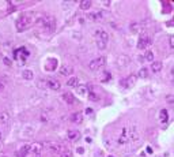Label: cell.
<instances>
[{
    "mask_svg": "<svg viewBox=\"0 0 174 157\" xmlns=\"http://www.w3.org/2000/svg\"><path fill=\"white\" fill-rule=\"evenodd\" d=\"M36 23L41 26L44 30H53L56 27V19L52 15H44L36 21Z\"/></svg>",
    "mask_w": 174,
    "mask_h": 157,
    "instance_id": "1",
    "label": "cell"
},
{
    "mask_svg": "<svg viewBox=\"0 0 174 157\" xmlns=\"http://www.w3.org/2000/svg\"><path fill=\"white\" fill-rule=\"evenodd\" d=\"M33 22H34L33 14H25V15H22V17L16 21V29H18L19 31L25 30L29 26L33 25Z\"/></svg>",
    "mask_w": 174,
    "mask_h": 157,
    "instance_id": "2",
    "label": "cell"
},
{
    "mask_svg": "<svg viewBox=\"0 0 174 157\" xmlns=\"http://www.w3.org/2000/svg\"><path fill=\"white\" fill-rule=\"evenodd\" d=\"M106 64V57L105 56H101V57H97V59H94L90 62L88 64V69L91 70V71H98L101 67H103Z\"/></svg>",
    "mask_w": 174,
    "mask_h": 157,
    "instance_id": "3",
    "label": "cell"
},
{
    "mask_svg": "<svg viewBox=\"0 0 174 157\" xmlns=\"http://www.w3.org/2000/svg\"><path fill=\"white\" fill-rule=\"evenodd\" d=\"M130 138V128L129 127H124L123 131L120 134V138H118V144H127Z\"/></svg>",
    "mask_w": 174,
    "mask_h": 157,
    "instance_id": "4",
    "label": "cell"
},
{
    "mask_svg": "<svg viewBox=\"0 0 174 157\" xmlns=\"http://www.w3.org/2000/svg\"><path fill=\"white\" fill-rule=\"evenodd\" d=\"M152 44V40H151V37H148V36H143V37H140V40H139V43H137V48L142 51V49H146L147 47H150V45Z\"/></svg>",
    "mask_w": 174,
    "mask_h": 157,
    "instance_id": "5",
    "label": "cell"
},
{
    "mask_svg": "<svg viewBox=\"0 0 174 157\" xmlns=\"http://www.w3.org/2000/svg\"><path fill=\"white\" fill-rule=\"evenodd\" d=\"M136 75H130L128 78H125L123 81H120V85L123 86V88H130V86H133L135 83H136Z\"/></svg>",
    "mask_w": 174,
    "mask_h": 157,
    "instance_id": "6",
    "label": "cell"
},
{
    "mask_svg": "<svg viewBox=\"0 0 174 157\" xmlns=\"http://www.w3.org/2000/svg\"><path fill=\"white\" fill-rule=\"evenodd\" d=\"M44 149V144H41V142H34V144L30 145V150L33 154H41V152H42Z\"/></svg>",
    "mask_w": 174,
    "mask_h": 157,
    "instance_id": "7",
    "label": "cell"
},
{
    "mask_svg": "<svg viewBox=\"0 0 174 157\" xmlns=\"http://www.w3.org/2000/svg\"><path fill=\"white\" fill-rule=\"evenodd\" d=\"M44 148H46V149H50L52 152H55V153H59V152H61V145L56 144V142H46V144L44 145Z\"/></svg>",
    "mask_w": 174,
    "mask_h": 157,
    "instance_id": "8",
    "label": "cell"
},
{
    "mask_svg": "<svg viewBox=\"0 0 174 157\" xmlns=\"http://www.w3.org/2000/svg\"><path fill=\"white\" fill-rule=\"evenodd\" d=\"M30 150V145H22V146H19V149L16 150V157H26V154L29 153Z\"/></svg>",
    "mask_w": 174,
    "mask_h": 157,
    "instance_id": "9",
    "label": "cell"
},
{
    "mask_svg": "<svg viewBox=\"0 0 174 157\" xmlns=\"http://www.w3.org/2000/svg\"><path fill=\"white\" fill-rule=\"evenodd\" d=\"M105 14L102 13V11H100V13H90L86 15V19L87 21H91V22H94V21H98V19H102V17H103Z\"/></svg>",
    "mask_w": 174,
    "mask_h": 157,
    "instance_id": "10",
    "label": "cell"
},
{
    "mask_svg": "<svg viewBox=\"0 0 174 157\" xmlns=\"http://www.w3.org/2000/svg\"><path fill=\"white\" fill-rule=\"evenodd\" d=\"M46 86L52 90H59V89L61 88V85H60V82L59 81H55V79H49V81H46Z\"/></svg>",
    "mask_w": 174,
    "mask_h": 157,
    "instance_id": "11",
    "label": "cell"
},
{
    "mask_svg": "<svg viewBox=\"0 0 174 157\" xmlns=\"http://www.w3.org/2000/svg\"><path fill=\"white\" fill-rule=\"evenodd\" d=\"M82 120H83V113L82 112L72 113V116H71V122H72V123L78 124V123H82Z\"/></svg>",
    "mask_w": 174,
    "mask_h": 157,
    "instance_id": "12",
    "label": "cell"
},
{
    "mask_svg": "<svg viewBox=\"0 0 174 157\" xmlns=\"http://www.w3.org/2000/svg\"><path fill=\"white\" fill-rule=\"evenodd\" d=\"M72 71H74V69L71 67V66H67V64H64L61 69H60V75L63 77H65V75H69V74H72Z\"/></svg>",
    "mask_w": 174,
    "mask_h": 157,
    "instance_id": "13",
    "label": "cell"
},
{
    "mask_svg": "<svg viewBox=\"0 0 174 157\" xmlns=\"http://www.w3.org/2000/svg\"><path fill=\"white\" fill-rule=\"evenodd\" d=\"M76 93L79 94V96H82V97H84L88 93V88H87L86 85H78L76 86Z\"/></svg>",
    "mask_w": 174,
    "mask_h": 157,
    "instance_id": "14",
    "label": "cell"
},
{
    "mask_svg": "<svg viewBox=\"0 0 174 157\" xmlns=\"http://www.w3.org/2000/svg\"><path fill=\"white\" fill-rule=\"evenodd\" d=\"M63 100L65 101L67 104H74L75 102V97L72 93H68V92H65V93H63Z\"/></svg>",
    "mask_w": 174,
    "mask_h": 157,
    "instance_id": "15",
    "label": "cell"
},
{
    "mask_svg": "<svg viewBox=\"0 0 174 157\" xmlns=\"http://www.w3.org/2000/svg\"><path fill=\"white\" fill-rule=\"evenodd\" d=\"M79 138H80V132L78 131V130H71V131H68L69 141H78Z\"/></svg>",
    "mask_w": 174,
    "mask_h": 157,
    "instance_id": "16",
    "label": "cell"
},
{
    "mask_svg": "<svg viewBox=\"0 0 174 157\" xmlns=\"http://www.w3.org/2000/svg\"><path fill=\"white\" fill-rule=\"evenodd\" d=\"M167 119H169L167 109H161V111H159V122H161V123H166Z\"/></svg>",
    "mask_w": 174,
    "mask_h": 157,
    "instance_id": "17",
    "label": "cell"
},
{
    "mask_svg": "<svg viewBox=\"0 0 174 157\" xmlns=\"http://www.w3.org/2000/svg\"><path fill=\"white\" fill-rule=\"evenodd\" d=\"M162 67H163L162 62H152L151 63V71H152V73H159L162 70Z\"/></svg>",
    "mask_w": 174,
    "mask_h": 157,
    "instance_id": "18",
    "label": "cell"
},
{
    "mask_svg": "<svg viewBox=\"0 0 174 157\" xmlns=\"http://www.w3.org/2000/svg\"><path fill=\"white\" fill-rule=\"evenodd\" d=\"M118 66H121V67H125V66H128L129 64V57L123 55V56L118 57V62H117Z\"/></svg>",
    "mask_w": 174,
    "mask_h": 157,
    "instance_id": "19",
    "label": "cell"
},
{
    "mask_svg": "<svg viewBox=\"0 0 174 157\" xmlns=\"http://www.w3.org/2000/svg\"><path fill=\"white\" fill-rule=\"evenodd\" d=\"M57 66V60L56 59H49L48 60V63H46V66H45V69L49 70V71H53V70L56 69Z\"/></svg>",
    "mask_w": 174,
    "mask_h": 157,
    "instance_id": "20",
    "label": "cell"
},
{
    "mask_svg": "<svg viewBox=\"0 0 174 157\" xmlns=\"http://www.w3.org/2000/svg\"><path fill=\"white\" fill-rule=\"evenodd\" d=\"M97 40H103V41L107 43V40H109V34H107L106 31H103V30L97 31Z\"/></svg>",
    "mask_w": 174,
    "mask_h": 157,
    "instance_id": "21",
    "label": "cell"
},
{
    "mask_svg": "<svg viewBox=\"0 0 174 157\" xmlns=\"http://www.w3.org/2000/svg\"><path fill=\"white\" fill-rule=\"evenodd\" d=\"M22 77H23V79H26V81H30V79H33L34 74H33V71H31V70H23Z\"/></svg>",
    "mask_w": 174,
    "mask_h": 157,
    "instance_id": "22",
    "label": "cell"
},
{
    "mask_svg": "<svg viewBox=\"0 0 174 157\" xmlns=\"http://www.w3.org/2000/svg\"><path fill=\"white\" fill-rule=\"evenodd\" d=\"M90 7H91V1L90 0H82L79 3V8L80 10H88Z\"/></svg>",
    "mask_w": 174,
    "mask_h": 157,
    "instance_id": "23",
    "label": "cell"
},
{
    "mask_svg": "<svg viewBox=\"0 0 174 157\" xmlns=\"http://www.w3.org/2000/svg\"><path fill=\"white\" fill-rule=\"evenodd\" d=\"M137 77H139V78H142V79H143V78H147V77H148V70L146 69V67L140 69L139 70V73H137Z\"/></svg>",
    "mask_w": 174,
    "mask_h": 157,
    "instance_id": "24",
    "label": "cell"
},
{
    "mask_svg": "<svg viewBox=\"0 0 174 157\" xmlns=\"http://www.w3.org/2000/svg\"><path fill=\"white\" fill-rule=\"evenodd\" d=\"M8 120H10V113L7 112V111L0 113V122H1V123H7Z\"/></svg>",
    "mask_w": 174,
    "mask_h": 157,
    "instance_id": "25",
    "label": "cell"
},
{
    "mask_svg": "<svg viewBox=\"0 0 174 157\" xmlns=\"http://www.w3.org/2000/svg\"><path fill=\"white\" fill-rule=\"evenodd\" d=\"M88 100L90 101H98L100 100V94L95 93V92H88Z\"/></svg>",
    "mask_w": 174,
    "mask_h": 157,
    "instance_id": "26",
    "label": "cell"
},
{
    "mask_svg": "<svg viewBox=\"0 0 174 157\" xmlns=\"http://www.w3.org/2000/svg\"><path fill=\"white\" fill-rule=\"evenodd\" d=\"M67 86H69V88H74V86H78V78H75V77H72V78H69L68 81H67Z\"/></svg>",
    "mask_w": 174,
    "mask_h": 157,
    "instance_id": "27",
    "label": "cell"
},
{
    "mask_svg": "<svg viewBox=\"0 0 174 157\" xmlns=\"http://www.w3.org/2000/svg\"><path fill=\"white\" fill-rule=\"evenodd\" d=\"M144 59H146L147 62H154V52H152V51H147L146 55H144Z\"/></svg>",
    "mask_w": 174,
    "mask_h": 157,
    "instance_id": "28",
    "label": "cell"
},
{
    "mask_svg": "<svg viewBox=\"0 0 174 157\" xmlns=\"http://www.w3.org/2000/svg\"><path fill=\"white\" fill-rule=\"evenodd\" d=\"M106 45H107L106 41H103V40H97V47H98L100 49H105Z\"/></svg>",
    "mask_w": 174,
    "mask_h": 157,
    "instance_id": "29",
    "label": "cell"
},
{
    "mask_svg": "<svg viewBox=\"0 0 174 157\" xmlns=\"http://www.w3.org/2000/svg\"><path fill=\"white\" fill-rule=\"evenodd\" d=\"M139 30H140V23H132L130 25V31L132 33H137Z\"/></svg>",
    "mask_w": 174,
    "mask_h": 157,
    "instance_id": "30",
    "label": "cell"
},
{
    "mask_svg": "<svg viewBox=\"0 0 174 157\" xmlns=\"http://www.w3.org/2000/svg\"><path fill=\"white\" fill-rule=\"evenodd\" d=\"M61 157H72V152L69 149H65V150L61 152Z\"/></svg>",
    "mask_w": 174,
    "mask_h": 157,
    "instance_id": "31",
    "label": "cell"
},
{
    "mask_svg": "<svg viewBox=\"0 0 174 157\" xmlns=\"http://www.w3.org/2000/svg\"><path fill=\"white\" fill-rule=\"evenodd\" d=\"M110 78H112V75H110V73H107V71H105V73H103V78H102V82L109 81Z\"/></svg>",
    "mask_w": 174,
    "mask_h": 157,
    "instance_id": "32",
    "label": "cell"
},
{
    "mask_svg": "<svg viewBox=\"0 0 174 157\" xmlns=\"http://www.w3.org/2000/svg\"><path fill=\"white\" fill-rule=\"evenodd\" d=\"M38 88L40 89H45V88H48V86H46V81L44 82V81H40L38 82V85H37Z\"/></svg>",
    "mask_w": 174,
    "mask_h": 157,
    "instance_id": "33",
    "label": "cell"
},
{
    "mask_svg": "<svg viewBox=\"0 0 174 157\" xmlns=\"http://www.w3.org/2000/svg\"><path fill=\"white\" fill-rule=\"evenodd\" d=\"M3 62H4V64H6V66H11V64H13V62H11L8 57H4V59H3Z\"/></svg>",
    "mask_w": 174,
    "mask_h": 157,
    "instance_id": "34",
    "label": "cell"
},
{
    "mask_svg": "<svg viewBox=\"0 0 174 157\" xmlns=\"http://www.w3.org/2000/svg\"><path fill=\"white\" fill-rule=\"evenodd\" d=\"M169 43H170V47L173 48V47H174V37H173V36H171L170 38H169Z\"/></svg>",
    "mask_w": 174,
    "mask_h": 157,
    "instance_id": "35",
    "label": "cell"
},
{
    "mask_svg": "<svg viewBox=\"0 0 174 157\" xmlns=\"http://www.w3.org/2000/svg\"><path fill=\"white\" fill-rule=\"evenodd\" d=\"M78 153L83 154V153H84V149H83V148H78Z\"/></svg>",
    "mask_w": 174,
    "mask_h": 157,
    "instance_id": "36",
    "label": "cell"
},
{
    "mask_svg": "<svg viewBox=\"0 0 174 157\" xmlns=\"http://www.w3.org/2000/svg\"><path fill=\"white\" fill-rule=\"evenodd\" d=\"M86 113H87V115H90V113H93V109H91V108H87V109H86Z\"/></svg>",
    "mask_w": 174,
    "mask_h": 157,
    "instance_id": "37",
    "label": "cell"
},
{
    "mask_svg": "<svg viewBox=\"0 0 174 157\" xmlns=\"http://www.w3.org/2000/svg\"><path fill=\"white\" fill-rule=\"evenodd\" d=\"M147 153H150V154H151V153H152V149H151V148H150V146H148V148H147Z\"/></svg>",
    "mask_w": 174,
    "mask_h": 157,
    "instance_id": "38",
    "label": "cell"
},
{
    "mask_svg": "<svg viewBox=\"0 0 174 157\" xmlns=\"http://www.w3.org/2000/svg\"><path fill=\"white\" fill-rule=\"evenodd\" d=\"M0 157H10L8 154H6V153H0Z\"/></svg>",
    "mask_w": 174,
    "mask_h": 157,
    "instance_id": "39",
    "label": "cell"
},
{
    "mask_svg": "<svg viewBox=\"0 0 174 157\" xmlns=\"http://www.w3.org/2000/svg\"><path fill=\"white\" fill-rule=\"evenodd\" d=\"M167 100H169V102L171 104V102H173V97H171V96H169V98H167Z\"/></svg>",
    "mask_w": 174,
    "mask_h": 157,
    "instance_id": "40",
    "label": "cell"
},
{
    "mask_svg": "<svg viewBox=\"0 0 174 157\" xmlns=\"http://www.w3.org/2000/svg\"><path fill=\"white\" fill-rule=\"evenodd\" d=\"M86 142H87V144H90V142H91V138H88V137H87V138H86Z\"/></svg>",
    "mask_w": 174,
    "mask_h": 157,
    "instance_id": "41",
    "label": "cell"
},
{
    "mask_svg": "<svg viewBox=\"0 0 174 157\" xmlns=\"http://www.w3.org/2000/svg\"><path fill=\"white\" fill-rule=\"evenodd\" d=\"M31 157H41V154H33Z\"/></svg>",
    "mask_w": 174,
    "mask_h": 157,
    "instance_id": "42",
    "label": "cell"
},
{
    "mask_svg": "<svg viewBox=\"0 0 174 157\" xmlns=\"http://www.w3.org/2000/svg\"><path fill=\"white\" fill-rule=\"evenodd\" d=\"M1 89H3V83L0 82V90H1Z\"/></svg>",
    "mask_w": 174,
    "mask_h": 157,
    "instance_id": "43",
    "label": "cell"
},
{
    "mask_svg": "<svg viewBox=\"0 0 174 157\" xmlns=\"http://www.w3.org/2000/svg\"><path fill=\"white\" fill-rule=\"evenodd\" d=\"M0 144H1V132H0Z\"/></svg>",
    "mask_w": 174,
    "mask_h": 157,
    "instance_id": "44",
    "label": "cell"
},
{
    "mask_svg": "<svg viewBox=\"0 0 174 157\" xmlns=\"http://www.w3.org/2000/svg\"><path fill=\"white\" fill-rule=\"evenodd\" d=\"M109 157H113V156H109Z\"/></svg>",
    "mask_w": 174,
    "mask_h": 157,
    "instance_id": "45",
    "label": "cell"
},
{
    "mask_svg": "<svg viewBox=\"0 0 174 157\" xmlns=\"http://www.w3.org/2000/svg\"><path fill=\"white\" fill-rule=\"evenodd\" d=\"M158 157H161V156H158Z\"/></svg>",
    "mask_w": 174,
    "mask_h": 157,
    "instance_id": "46",
    "label": "cell"
}]
</instances>
